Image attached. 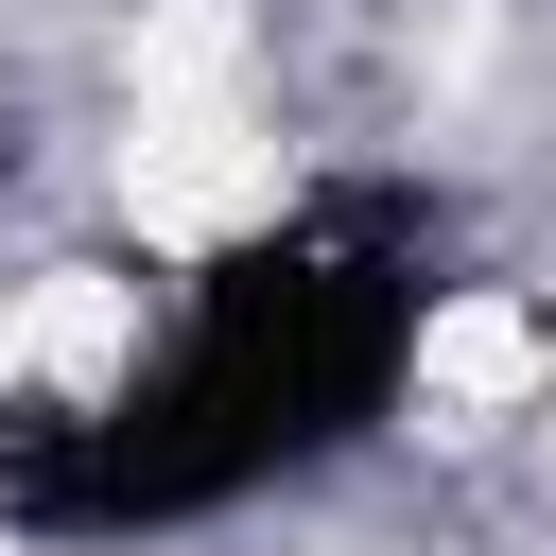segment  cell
<instances>
[{"label":"cell","instance_id":"6da1fadb","mask_svg":"<svg viewBox=\"0 0 556 556\" xmlns=\"http://www.w3.org/2000/svg\"><path fill=\"white\" fill-rule=\"evenodd\" d=\"M122 208H139V243H226V226L278 208V139H261L226 87L139 104V139H122Z\"/></svg>","mask_w":556,"mask_h":556},{"label":"cell","instance_id":"7a4b0ae2","mask_svg":"<svg viewBox=\"0 0 556 556\" xmlns=\"http://www.w3.org/2000/svg\"><path fill=\"white\" fill-rule=\"evenodd\" d=\"M122 365H139V278L52 261V278L0 295V400H104Z\"/></svg>","mask_w":556,"mask_h":556},{"label":"cell","instance_id":"3957f363","mask_svg":"<svg viewBox=\"0 0 556 556\" xmlns=\"http://www.w3.org/2000/svg\"><path fill=\"white\" fill-rule=\"evenodd\" d=\"M556 382V313L539 295H452L434 330H417V400L434 417H504V400H539Z\"/></svg>","mask_w":556,"mask_h":556},{"label":"cell","instance_id":"277c9868","mask_svg":"<svg viewBox=\"0 0 556 556\" xmlns=\"http://www.w3.org/2000/svg\"><path fill=\"white\" fill-rule=\"evenodd\" d=\"M243 70V0H139V104H191Z\"/></svg>","mask_w":556,"mask_h":556}]
</instances>
